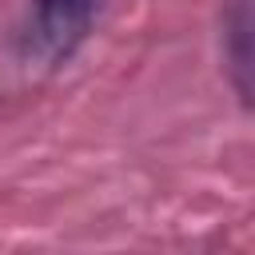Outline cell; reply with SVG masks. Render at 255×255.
<instances>
[{"label":"cell","instance_id":"6da1fadb","mask_svg":"<svg viewBox=\"0 0 255 255\" xmlns=\"http://www.w3.org/2000/svg\"><path fill=\"white\" fill-rule=\"evenodd\" d=\"M100 0H32V20H28V52H36L48 64L68 60L92 20H96Z\"/></svg>","mask_w":255,"mask_h":255},{"label":"cell","instance_id":"7a4b0ae2","mask_svg":"<svg viewBox=\"0 0 255 255\" xmlns=\"http://www.w3.org/2000/svg\"><path fill=\"white\" fill-rule=\"evenodd\" d=\"M227 40H231V68H235V88H239V96L247 100V92H251V84H247V72H251V56H247V0H235V8H231V20H227V32H223Z\"/></svg>","mask_w":255,"mask_h":255}]
</instances>
